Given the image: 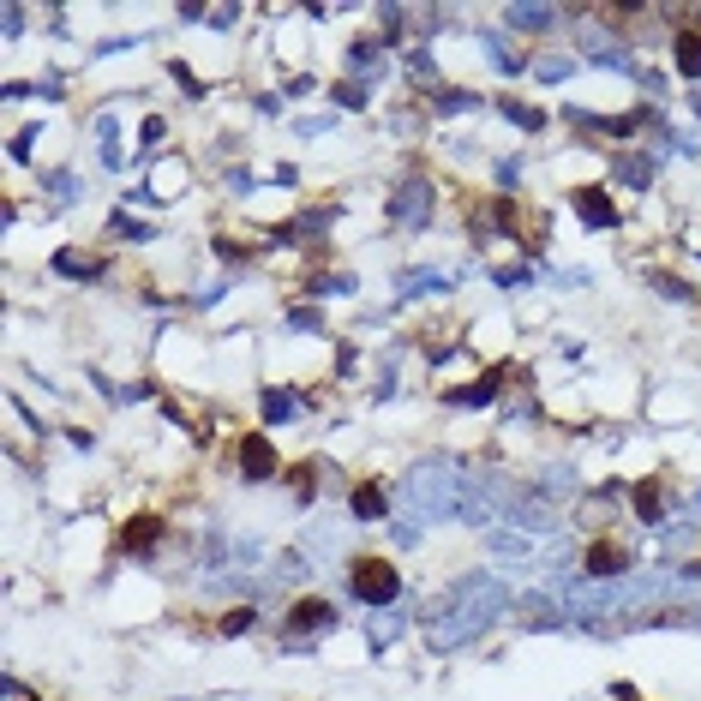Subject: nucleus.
I'll return each instance as SVG.
<instances>
[{"instance_id":"a211bd4d","label":"nucleus","mask_w":701,"mask_h":701,"mask_svg":"<svg viewBox=\"0 0 701 701\" xmlns=\"http://www.w3.org/2000/svg\"><path fill=\"white\" fill-rule=\"evenodd\" d=\"M504 18H510V24H516V30H546V24H552V18H558V12H552V6H510V12H504Z\"/></svg>"},{"instance_id":"4be33fe9","label":"nucleus","mask_w":701,"mask_h":701,"mask_svg":"<svg viewBox=\"0 0 701 701\" xmlns=\"http://www.w3.org/2000/svg\"><path fill=\"white\" fill-rule=\"evenodd\" d=\"M504 114H510L516 126H528V132H540V126H546V114H540V108H522V102H510V96H504Z\"/></svg>"},{"instance_id":"b1692460","label":"nucleus","mask_w":701,"mask_h":701,"mask_svg":"<svg viewBox=\"0 0 701 701\" xmlns=\"http://www.w3.org/2000/svg\"><path fill=\"white\" fill-rule=\"evenodd\" d=\"M330 96H336V108H366V90L360 84H330Z\"/></svg>"},{"instance_id":"6ab92c4d","label":"nucleus","mask_w":701,"mask_h":701,"mask_svg":"<svg viewBox=\"0 0 701 701\" xmlns=\"http://www.w3.org/2000/svg\"><path fill=\"white\" fill-rule=\"evenodd\" d=\"M678 72H684V78H701V36L696 30L678 36Z\"/></svg>"},{"instance_id":"423d86ee","label":"nucleus","mask_w":701,"mask_h":701,"mask_svg":"<svg viewBox=\"0 0 701 701\" xmlns=\"http://www.w3.org/2000/svg\"><path fill=\"white\" fill-rule=\"evenodd\" d=\"M576 216H582L588 228H612V222H618V204H612L606 186H582V192H576Z\"/></svg>"},{"instance_id":"f8f14e48","label":"nucleus","mask_w":701,"mask_h":701,"mask_svg":"<svg viewBox=\"0 0 701 701\" xmlns=\"http://www.w3.org/2000/svg\"><path fill=\"white\" fill-rule=\"evenodd\" d=\"M612 180H624V186L642 192V186L654 180V162H648V156H618V162H612Z\"/></svg>"},{"instance_id":"9b49d317","label":"nucleus","mask_w":701,"mask_h":701,"mask_svg":"<svg viewBox=\"0 0 701 701\" xmlns=\"http://www.w3.org/2000/svg\"><path fill=\"white\" fill-rule=\"evenodd\" d=\"M156 540H162V522H156V516H132V522L120 528V546H126V552H150Z\"/></svg>"},{"instance_id":"c756f323","label":"nucleus","mask_w":701,"mask_h":701,"mask_svg":"<svg viewBox=\"0 0 701 701\" xmlns=\"http://www.w3.org/2000/svg\"><path fill=\"white\" fill-rule=\"evenodd\" d=\"M654 288H660V294H672V300H690V288H684L678 276H654Z\"/></svg>"},{"instance_id":"f257e3e1","label":"nucleus","mask_w":701,"mask_h":701,"mask_svg":"<svg viewBox=\"0 0 701 701\" xmlns=\"http://www.w3.org/2000/svg\"><path fill=\"white\" fill-rule=\"evenodd\" d=\"M504 612H510V588H504L498 576H462L450 594H438V600L426 606L420 630H426V648H432V654H456V648H468L474 636H486Z\"/></svg>"},{"instance_id":"f03ea898","label":"nucleus","mask_w":701,"mask_h":701,"mask_svg":"<svg viewBox=\"0 0 701 701\" xmlns=\"http://www.w3.org/2000/svg\"><path fill=\"white\" fill-rule=\"evenodd\" d=\"M462 492H468V474H456V468H444V462L414 468V474L402 480V498H408L414 522H450V516H462Z\"/></svg>"},{"instance_id":"0eeeda50","label":"nucleus","mask_w":701,"mask_h":701,"mask_svg":"<svg viewBox=\"0 0 701 701\" xmlns=\"http://www.w3.org/2000/svg\"><path fill=\"white\" fill-rule=\"evenodd\" d=\"M288 630H294V636H318V630H336V606H330V600H300V606L288 612Z\"/></svg>"},{"instance_id":"39448f33","label":"nucleus","mask_w":701,"mask_h":701,"mask_svg":"<svg viewBox=\"0 0 701 701\" xmlns=\"http://www.w3.org/2000/svg\"><path fill=\"white\" fill-rule=\"evenodd\" d=\"M276 474V450H270V438L264 432H252V438H240V480H252V486H264Z\"/></svg>"},{"instance_id":"aec40b11","label":"nucleus","mask_w":701,"mask_h":701,"mask_svg":"<svg viewBox=\"0 0 701 701\" xmlns=\"http://www.w3.org/2000/svg\"><path fill=\"white\" fill-rule=\"evenodd\" d=\"M432 108H438V114H468V108H480V96H468V90H438Z\"/></svg>"},{"instance_id":"c85d7f7f","label":"nucleus","mask_w":701,"mask_h":701,"mask_svg":"<svg viewBox=\"0 0 701 701\" xmlns=\"http://www.w3.org/2000/svg\"><path fill=\"white\" fill-rule=\"evenodd\" d=\"M408 72H414V78H432V54H426V48H414V54H408Z\"/></svg>"},{"instance_id":"1a4fd4ad","label":"nucleus","mask_w":701,"mask_h":701,"mask_svg":"<svg viewBox=\"0 0 701 701\" xmlns=\"http://www.w3.org/2000/svg\"><path fill=\"white\" fill-rule=\"evenodd\" d=\"M636 516H642L648 528H660V516H666V486H660V474H648V480L636 486Z\"/></svg>"},{"instance_id":"cd10ccee","label":"nucleus","mask_w":701,"mask_h":701,"mask_svg":"<svg viewBox=\"0 0 701 701\" xmlns=\"http://www.w3.org/2000/svg\"><path fill=\"white\" fill-rule=\"evenodd\" d=\"M534 72H540V78H564V72H570V60H564V54H546Z\"/></svg>"},{"instance_id":"ddd939ff","label":"nucleus","mask_w":701,"mask_h":701,"mask_svg":"<svg viewBox=\"0 0 701 701\" xmlns=\"http://www.w3.org/2000/svg\"><path fill=\"white\" fill-rule=\"evenodd\" d=\"M492 552H498V558H534V534H522V528H498V534H492Z\"/></svg>"},{"instance_id":"5701e85b","label":"nucleus","mask_w":701,"mask_h":701,"mask_svg":"<svg viewBox=\"0 0 701 701\" xmlns=\"http://www.w3.org/2000/svg\"><path fill=\"white\" fill-rule=\"evenodd\" d=\"M312 294H354V276H312Z\"/></svg>"},{"instance_id":"20e7f679","label":"nucleus","mask_w":701,"mask_h":701,"mask_svg":"<svg viewBox=\"0 0 701 701\" xmlns=\"http://www.w3.org/2000/svg\"><path fill=\"white\" fill-rule=\"evenodd\" d=\"M354 594H360L366 606H390V600L402 594V576H396L384 558H360V564H354Z\"/></svg>"},{"instance_id":"bb28decb","label":"nucleus","mask_w":701,"mask_h":701,"mask_svg":"<svg viewBox=\"0 0 701 701\" xmlns=\"http://www.w3.org/2000/svg\"><path fill=\"white\" fill-rule=\"evenodd\" d=\"M246 630H252V612H246V606H240V612H228V618H222V636H246Z\"/></svg>"},{"instance_id":"7c9ffc66","label":"nucleus","mask_w":701,"mask_h":701,"mask_svg":"<svg viewBox=\"0 0 701 701\" xmlns=\"http://www.w3.org/2000/svg\"><path fill=\"white\" fill-rule=\"evenodd\" d=\"M204 18H210V24H216V30H228V24H234V18H240V12H234V6H210V12H204Z\"/></svg>"},{"instance_id":"393cba45","label":"nucleus","mask_w":701,"mask_h":701,"mask_svg":"<svg viewBox=\"0 0 701 701\" xmlns=\"http://www.w3.org/2000/svg\"><path fill=\"white\" fill-rule=\"evenodd\" d=\"M114 234H120V240H150L156 228H150V222H132V216H114Z\"/></svg>"},{"instance_id":"2eb2a0df","label":"nucleus","mask_w":701,"mask_h":701,"mask_svg":"<svg viewBox=\"0 0 701 701\" xmlns=\"http://www.w3.org/2000/svg\"><path fill=\"white\" fill-rule=\"evenodd\" d=\"M492 396H498V372H492V378H480V384H462V390H450V402H456V408H486Z\"/></svg>"},{"instance_id":"9d476101","label":"nucleus","mask_w":701,"mask_h":701,"mask_svg":"<svg viewBox=\"0 0 701 701\" xmlns=\"http://www.w3.org/2000/svg\"><path fill=\"white\" fill-rule=\"evenodd\" d=\"M348 510H354V522H384V510H390V498L366 480V486H354V498H348Z\"/></svg>"},{"instance_id":"6e6552de","label":"nucleus","mask_w":701,"mask_h":701,"mask_svg":"<svg viewBox=\"0 0 701 701\" xmlns=\"http://www.w3.org/2000/svg\"><path fill=\"white\" fill-rule=\"evenodd\" d=\"M582 570H588V582H618V576H624V552H618L612 540H600V546H588Z\"/></svg>"},{"instance_id":"f3484780","label":"nucleus","mask_w":701,"mask_h":701,"mask_svg":"<svg viewBox=\"0 0 701 701\" xmlns=\"http://www.w3.org/2000/svg\"><path fill=\"white\" fill-rule=\"evenodd\" d=\"M54 270H60V276H78V282H90V276H96V270H102V264H96V258H84V252H72V246H66V252H54Z\"/></svg>"},{"instance_id":"a878e982","label":"nucleus","mask_w":701,"mask_h":701,"mask_svg":"<svg viewBox=\"0 0 701 701\" xmlns=\"http://www.w3.org/2000/svg\"><path fill=\"white\" fill-rule=\"evenodd\" d=\"M492 282H498V288H528V282H534V276H528V270H522V264H510V270H498V276H492Z\"/></svg>"},{"instance_id":"7ed1b4c3","label":"nucleus","mask_w":701,"mask_h":701,"mask_svg":"<svg viewBox=\"0 0 701 701\" xmlns=\"http://www.w3.org/2000/svg\"><path fill=\"white\" fill-rule=\"evenodd\" d=\"M432 198H438V192H432V180H426V174H408V180L390 192V222H396V228H426Z\"/></svg>"},{"instance_id":"4468645a","label":"nucleus","mask_w":701,"mask_h":701,"mask_svg":"<svg viewBox=\"0 0 701 701\" xmlns=\"http://www.w3.org/2000/svg\"><path fill=\"white\" fill-rule=\"evenodd\" d=\"M450 288V276H438V270H408L402 276V300H414V294H444Z\"/></svg>"},{"instance_id":"2f4dec72","label":"nucleus","mask_w":701,"mask_h":701,"mask_svg":"<svg viewBox=\"0 0 701 701\" xmlns=\"http://www.w3.org/2000/svg\"><path fill=\"white\" fill-rule=\"evenodd\" d=\"M696 114H701V90H696Z\"/></svg>"},{"instance_id":"dca6fc26","label":"nucleus","mask_w":701,"mask_h":701,"mask_svg":"<svg viewBox=\"0 0 701 701\" xmlns=\"http://www.w3.org/2000/svg\"><path fill=\"white\" fill-rule=\"evenodd\" d=\"M318 228H330V210H306L294 228H276V240H318Z\"/></svg>"},{"instance_id":"412c9836","label":"nucleus","mask_w":701,"mask_h":701,"mask_svg":"<svg viewBox=\"0 0 701 701\" xmlns=\"http://www.w3.org/2000/svg\"><path fill=\"white\" fill-rule=\"evenodd\" d=\"M264 420H270V426L294 420V396H282V390H264Z\"/></svg>"}]
</instances>
